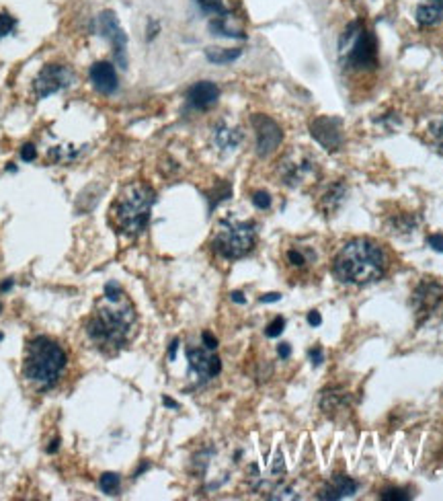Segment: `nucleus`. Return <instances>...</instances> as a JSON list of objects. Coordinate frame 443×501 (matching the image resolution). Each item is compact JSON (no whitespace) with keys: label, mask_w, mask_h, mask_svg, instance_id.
Listing matches in <instances>:
<instances>
[{"label":"nucleus","mask_w":443,"mask_h":501,"mask_svg":"<svg viewBox=\"0 0 443 501\" xmlns=\"http://www.w3.org/2000/svg\"><path fill=\"white\" fill-rule=\"evenodd\" d=\"M86 333L105 352H117L125 347L136 333L134 304L125 296L117 300L103 296L86 321Z\"/></svg>","instance_id":"f257e3e1"},{"label":"nucleus","mask_w":443,"mask_h":501,"mask_svg":"<svg viewBox=\"0 0 443 501\" xmlns=\"http://www.w3.org/2000/svg\"><path fill=\"white\" fill-rule=\"evenodd\" d=\"M388 269L386 251L372 239H353L345 243L333 259V273L339 282L368 286L384 278Z\"/></svg>","instance_id":"f03ea898"},{"label":"nucleus","mask_w":443,"mask_h":501,"mask_svg":"<svg viewBox=\"0 0 443 501\" xmlns=\"http://www.w3.org/2000/svg\"><path fill=\"white\" fill-rule=\"evenodd\" d=\"M66 368V352L49 337H35L27 343L23 376L39 391L55 387Z\"/></svg>","instance_id":"7ed1b4c3"},{"label":"nucleus","mask_w":443,"mask_h":501,"mask_svg":"<svg viewBox=\"0 0 443 501\" xmlns=\"http://www.w3.org/2000/svg\"><path fill=\"white\" fill-rule=\"evenodd\" d=\"M156 201V193L146 183H129L121 189L111 206V220L115 228L127 236H138L150 222V212Z\"/></svg>","instance_id":"20e7f679"},{"label":"nucleus","mask_w":443,"mask_h":501,"mask_svg":"<svg viewBox=\"0 0 443 501\" xmlns=\"http://www.w3.org/2000/svg\"><path fill=\"white\" fill-rule=\"evenodd\" d=\"M339 60L347 70L366 72L378 66L376 37L362 21H351L339 39Z\"/></svg>","instance_id":"39448f33"},{"label":"nucleus","mask_w":443,"mask_h":501,"mask_svg":"<svg viewBox=\"0 0 443 501\" xmlns=\"http://www.w3.org/2000/svg\"><path fill=\"white\" fill-rule=\"evenodd\" d=\"M257 245V226L251 220L226 218L220 222L212 247L224 259H240L249 255Z\"/></svg>","instance_id":"423d86ee"},{"label":"nucleus","mask_w":443,"mask_h":501,"mask_svg":"<svg viewBox=\"0 0 443 501\" xmlns=\"http://www.w3.org/2000/svg\"><path fill=\"white\" fill-rule=\"evenodd\" d=\"M72 80V74L62 64H47L39 70V74L33 80V90L37 99H45L62 88H66Z\"/></svg>","instance_id":"0eeeda50"},{"label":"nucleus","mask_w":443,"mask_h":501,"mask_svg":"<svg viewBox=\"0 0 443 501\" xmlns=\"http://www.w3.org/2000/svg\"><path fill=\"white\" fill-rule=\"evenodd\" d=\"M251 123H253L255 134H257V154L269 156L271 152H275L283 140V132H281L279 123L275 119H271L269 115H263V113L253 115Z\"/></svg>","instance_id":"6e6552de"},{"label":"nucleus","mask_w":443,"mask_h":501,"mask_svg":"<svg viewBox=\"0 0 443 501\" xmlns=\"http://www.w3.org/2000/svg\"><path fill=\"white\" fill-rule=\"evenodd\" d=\"M310 134L329 152H337L343 148L345 138H343V130H341V119H337V117L320 115V117L312 119Z\"/></svg>","instance_id":"1a4fd4ad"},{"label":"nucleus","mask_w":443,"mask_h":501,"mask_svg":"<svg viewBox=\"0 0 443 501\" xmlns=\"http://www.w3.org/2000/svg\"><path fill=\"white\" fill-rule=\"evenodd\" d=\"M99 25H101V31L103 35L113 43V49H115V60L121 68L127 66V35L125 31L121 29L115 12L111 10H105L99 19Z\"/></svg>","instance_id":"9d476101"},{"label":"nucleus","mask_w":443,"mask_h":501,"mask_svg":"<svg viewBox=\"0 0 443 501\" xmlns=\"http://www.w3.org/2000/svg\"><path fill=\"white\" fill-rule=\"evenodd\" d=\"M413 308L417 315H429L433 313L440 304L443 302V286L433 280V278H425L413 292Z\"/></svg>","instance_id":"9b49d317"},{"label":"nucleus","mask_w":443,"mask_h":501,"mask_svg":"<svg viewBox=\"0 0 443 501\" xmlns=\"http://www.w3.org/2000/svg\"><path fill=\"white\" fill-rule=\"evenodd\" d=\"M279 173H281V179L283 183L292 185V187H298L306 181H310L316 173V162L310 160L308 156H288L283 162H279Z\"/></svg>","instance_id":"f8f14e48"},{"label":"nucleus","mask_w":443,"mask_h":501,"mask_svg":"<svg viewBox=\"0 0 443 501\" xmlns=\"http://www.w3.org/2000/svg\"><path fill=\"white\" fill-rule=\"evenodd\" d=\"M187 360H189V366L191 370L203 378V380H210V378H216L220 372H222V362L216 354H212V350H203V347H189L187 350Z\"/></svg>","instance_id":"ddd939ff"},{"label":"nucleus","mask_w":443,"mask_h":501,"mask_svg":"<svg viewBox=\"0 0 443 501\" xmlns=\"http://www.w3.org/2000/svg\"><path fill=\"white\" fill-rule=\"evenodd\" d=\"M220 99V88L218 84L210 82V80H201V82H195L189 93H187V101L193 109H199V111H205L210 107H214Z\"/></svg>","instance_id":"4468645a"},{"label":"nucleus","mask_w":443,"mask_h":501,"mask_svg":"<svg viewBox=\"0 0 443 501\" xmlns=\"http://www.w3.org/2000/svg\"><path fill=\"white\" fill-rule=\"evenodd\" d=\"M357 489H359V485L355 479H351L347 475H335L327 483V487L318 493V500H347V498H353L357 493Z\"/></svg>","instance_id":"2eb2a0df"},{"label":"nucleus","mask_w":443,"mask_h":501,"mask_svg":"<svg viewBox=\"0 0 443 501\" xmlns=\"http://www.w3.org/2000/svg\"><path fill=\"white\" fill-rule=\"evenodd\" d=\"M90 80L92 86L103 93V95H111L117 90V72L109 62H97L90 68Z\"/></svg>","instance_id":"dca6fc26"},{"label":"nucleus","mask_w":443,"mask_h":501,"mask_svg":"<svg viewBox=\"0 0 443 501\" xmlns=\"http://www.w3.org/2000/svg\"><path fill=\"white\" fill-rule=\"evenodd\" d=\"M242 142V132L236 127H230L226 121H220L214 127V144L222 150V152H232L240 146Z\"/></svg>","instance_id":"f3484780"},{"label":"nucleus","mask_w":443,"mask_h":501,"mask_svg":"<svg viewBox=\"0 0 443 501\" xmlns=\"http://www.w3.org/2000/svg\"><path fill=\"white\" fill-rule=\"evenodd\" d=\"M443 16V0H421L415 10V21L421 27L438 25Z\"/></svg>","instance_id":"a211bd4d"},{"label":"nucleus","mask_w":443,"mask_h":501,"mask_svg":"<svg viewBox=\"0 0 443 501\" xmlns=\"http://www.w3.org/2000/svg\"><path fill=\"white\" fill-rule=\"evenodd\" d=\"M345 197H347V187H345L343 181H337V183H333V185L325 191V195L320 197V210H322L325 214L331 216V214H335V212L343 206Z\"/></svg>","instance_id":"6ab92c4d"},{"label":"nucleus","mask_w":443,"mask_h":501,"mask_svg":"<svg viewBox=\"0 0 443 501\" xmlns=\"http://www.w3.org/2000/svg\"><path fill=\"white\" fill-rule=\"evenodd\" d=\"M242 49L238 47H232V49H226V47H207L205 49V56L210 62L214 64H228V62H234L236 58H240Z\"/></svg>","instance_id":"aec40b11"},{"label":"nucleus","mask_w":443,"mask_h":501,"mask_svg":"<svg viewBox=\"0 0 443 501\" xmlns=\"http://www.w3.org/2000/svg\"><path fill=\"white\" fill-rule=\"evenodd\" d=\"M195 2L199 4V8L203 12L214 14V19L216 16H228V10H226V6H224L222 0H195Z\"/></svg>","instance_id":"412c9836"},{"label":"nucleus","mask_w":443,"mask_h":501,"mask_svg":"<svg viewBox=\"0 0 443 501\" xmlns=\"http://www.w3.org/2000/svg\"><path fill=\"white\" fill-rule=\"evenodd\" d=\"M99 485H101L103 493H107V496H115V493L119 491L121 479H119V475H115V473H105V475L101 477Z\"/></svg>","instance_id":"4be33fe9"},{"label":"nucleus","mask_w":443,"mask_h":501,"mask_svg":"<svg viewBox=\"0 0 443 501\" xmlns=\"http://www.w3.org/2000/svg\"><path fill=\"white\" fill-rule=\"evenodd\" d=\"M286 259H288V265H292L294 269H304L308 265V257L304 255V251H300L296 247L294 249H288Z\"/></svg>","instance_id":"5701e85b"},{"label":"nucleus","mask_w":443,"mask_h":501,"mask_svg":"<svg viewBox=\"0 0 443 501\" xmlns=\"http://www.w3.org/2000/svg\"><path fill=\"white\" fill-rule=\"evenodd\" d=\"M380 500L384 501H409L411 500V493L405 491V489H398V487H390L386 491H382Z\"/></svg>","instance_id":"b1692460"},{"label":"nucleus","mask_w":443,"mask_h":501,"mask_svg":"<svg viewBox=\"0 0 443 501\" xmlns=\"http://www.w3.org/2000/svg\"><path fill=\"white\" fill-rule=\"evenodd\" d=\"M283 327H286V319L283 317H275L269 325H267V329H265V335L267 337H279L281 333H283Z\"/></svg>","instance_id":"393cba45"},{"label":"nucleus","mask_w":443,"mask_h":501,"mask_svg":"<svg viewBox=\"0 0 443 501\" xmlns=\"http://www.w3.org/2000/svg\"><path fill=\"white\" fill-rule=\"evenodd\" d=\"M16 27V21L14 16H10L8 12H0V39L6 37L8 33H12Z\"/></svg>","instance_id":"a878e982"},{"label":"nucleus","mask_w":443,"mask_h":501,"mask_svg":"<svg viewBox=\"0 0 443 501\" xmlns=\"http://www.w3.org/2000/svg\"><path fill=\"white\" fill-rule=\"evenodd\" d=\"M429 132H431V138H433V142L438 144V148L443 152V115L440 119H435L433 123H431V127H429Z\"/></svg>","instance_id":"bb28decb"},{"label":"nucleus","mask_w":443,"mask_h":501,"mask_svg":"<svg viewBox=\"0 0 443 501\" xmlns=\"http://www.w3.org/2000/svg\"><path fill=\"white\" fill-rule=\"evenodd\" d=\"M253 204L259 208V210H269L271 208V195L267 191H257L253 195Z\"/></svg>","instance_id":"cd10ccee"},{"label":"nucleus","mask_w":443,"mask_h":501,"mask_svg":"<svg viewBox=\"0 0 443 501\" xmlns=\"http://www.w3.org/2000/svg\"><path fill=\"white\" fill-rule=\"evenodd\" d=\"M105 296L111 298V300H117V298H121V296H125V294H123V290H121V286H119L117 282H109V284L105 286Z\"/></svg>","instance_id":"c85d7f7f"},{"label":"nucleus","mask_w":443,"mask_h":501,"mask_svg":"<svg viewBox=\"0 0 443 501\" xmlns=\"http://www.w3.org/2000/svg\"><path fill=\"white\" fill-rule=\"evenodd\" d=\"M21 158H23L25 162L35 160V158H37V150H35V146H33V144H25V146L21 148Z\"/></svg>","instance_id":"c756f323"},{"label":"nucleus","mask_w":443,"mask_h":501,"mask_svg":"<svg viewBox=\"0 0 443 501\" xmlns=\"http://www.w3.org/2000/svg\"><path fill=\"white\" fill-rule=\"evenodd\" d=\"M427 245H429L433 251L443 253V234H431V236H427Z\"/></svg>","instance_id":"7c9ffc66"},{"label":"nucleus","mask_w":443,"mask_h":501,"mask_svg":"<svg viewBox=\"0 0 443 501\" xmlns=\"http://www.w3.org/2000/svg\"><path fill=\"white\" fill-rule=\"evenodd\" d=\"M201 341H203V345H205L207 350H212V352L218 350V339H216L210 331H203V333H201Z\"/></svg>","instance_id":"2f4dec72"},{"label":"nucleus","mask_w":443,"mask_h":501,"mask_svg":"<svg viewBox=\"0 0 443 501\" xmlns=\"http://www.w3.org/2000/svg\"><path fill=\"white\" fill-rule=\"evenodd\" d=\"M310 362H312V366H320L322 362H325V352H322V347H314V350H310Z\"/></svg>","instance_id":"473e14b6"},{"label":"nucleus","mask_w":443,"mask_h":501,"mask_svg":"<svg viewBox=\"0 0 443 501\" xmlns=\"http://www.w3.org/2000/svg\"><path fill=\"white\" fill-rule=\"evenodd\" d=\"M286 473V463H283V454L277 452L275 463H273V475H283Z\"/></svg>","instance_id":"72a5a7b5"},{"label":"nucleus","mask_w":443,"mask_h":501,"mask_svg":"<svg viewBox=\"0 0 443 501\" xmlns=\"http://www.w3.org/2000/svg\"><path fill=\"white\" fill-rule=\"evenodd\" d=\"M308 325H310V327H320V325H322V317H320L318 310L308 313Z\"/></svg>","instance_id":"f704fd0d"},{"label":"nucleus","mask_w":443,"mask_h":501,"mask_svg":"<svg viewBox=\"0 0 443 501\" xmlns=\"http://www.w3.org/2000/svg\"><path fill=\"white\" fill-rule=\"evenodd\" d=\"M259 300L265 302V304H269V302H279V300H281V294H277V292H269V294H263Z\"/></svg>","instance_id":"c9c22d12"},{"label":"nucleus","mask_w":443,"mask_h":501,"mask_svg":"<svg viewBox=\"0 0 443 501\" xmlns=\"http://www.w3.org/2000/svg\"><path fill=\"white\" fill-rule=\"evenodd\" d=\"M277 354H279L281 360H288V358L292 356V345H290V343H281V345L277 347Z\"/></svg>","instance_id":"e433bc0d"},{"label":"nucleus","mask_w":443,"mask_h":501,"mask_svg":"<svg viewBox=\"0 0 443 501\" xmlns=\"http://www.w3.org/2000/svg\"><path fill=\"white\" fill-rule=\"evenodd\" d=\"M177 350H179V339H173L170 347H168V360L173 362L177 358Z\"/></svg>","instance_id":"4c0bfd02"},{"label":"nucleus","mask_w":443,"mask_h":501,"mask_svg":"<svg viewBox=\"0 0 443 501\" xmlns=\"http://www.w3.org/2000/svg\"><path fill=\"white\" fill-rule=\"evenodd\" d=\"M230 300L236 302V304H244V302H246V298H244L242 292H232V294H230Z\"/></svg>","instance_id":"58836bf2"},{"label":"nucleus","mask_w":443,"mask_h":501,"mask_svg":"<svg viewBox=\"0 0 443 501\" xmlns=\"http://www.w3.org/2000/svg\"><path fill=\"white\" fill-rule=\"evenodd\" d=\"M162 403H164V407H168V409H179V403H177V401H173L170 397H164V399H162Z\"/></svg>","instance_id":"ea45409f"},{"label":"nucleus","mask_w":443,"mask_h":501,"mask_svg":"<svg viewBox=\"0 0 443 501\" xmlns=\"http://www.w3.org/2000/svg\"><path fill=\"white\" fill-rule=\"evenodd\" d=\"M10 288H12V280H6V282L0 284V292H6V290H10Z\"/></svg>","instance_id":"a19ab883"},{"label":"nucleus","mask_w":443,"mask_h":501,"mask_svg":"<svg viewBox=\"0 0 443 501\" xmlns=\"http://www.w3.org/2000/svg\"><path fill=\"white\" fill-rule=\"evenodd\" d=\"M58 444H60V440H53V442H51V444L47 446V452H49V454L58 452Z\"/></svg>","instance_id":"79ce46f5"},{"label":"nucleus","mask_w":443,"mask_h":501,"mask_svg":"<svg viewBox=\"0 0 443 501\" xmlns=\"http://www.w3.org/2000/svg\"><path fill=\"white\" fill-rule=\"evenodd\" d=\"M0 313H2V302H0Z\"/></svg>","instance_id":"37998d69"},{"label":"nucleus","mask_w":443,"mask_h":501,"mask_svg":"<svg viewBox=\"0 0 443 501\" xmlns=\"http://www.w3.org/2000/svg\"><path fill=\"white\" fill-rule=\"evenodd\" d=\"M0 341H2V333H0Z\"/></svg>","instance_id":"c03bdc74"}]
</instances>
